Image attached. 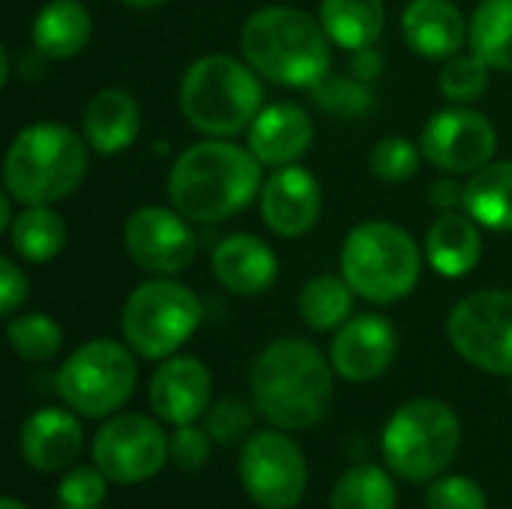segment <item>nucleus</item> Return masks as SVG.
Returning a JSON list of instances; mask_svg holds the SVG:
<instances>
[{
	"mask_svg": "<svg viewBox=\"0 0 512 509\" xmlns=\"http://www.w3.org/2000/svg\"><path fill=\"white\" fill-rule=\"evenodd\" d=\"M354 297L357 294L345 276L321 273V276H312L300 288L297 309L306 327L318 333H330V330H339L354 315Z\"/></svg>",
	"mask_w": 512,
	"mask_h": 509,
	"instance_id": "28",
	"label": "nucleus"
},
{
	"mask_svg": "<svg viewBox=\"0 0 512 509\" xmlns=\"http://www.w3.org/2000/svg\"><path fill=\"white\" fill-rule=\"evenodd\" d=\"M210 453H213V438L207 435L204 426H195V423L174 426V435H171V462H174L177 471H186V474L201 471L210 462Z\"/></svg>",
	"mask_w": 512,
	"mask_h": 509,
	"instance_id": "38",
	"label": "nucleus"
},
{
	"mask_svg": "<svg viewBox=\"0 0 512 509\" xmlns=\"http://www.w3.org/2000/svg\"><path fill=\"white\" fill-rule=\"evenodd\" d=\"M123 246L138 270L150 276H177L195 261L198 237L180 210L147 204L132 210L123 222Z\"/></svg>",
	"mask_w": 512,
	"mask_h": 509,
	"instance_id": "13",
	"label": "nucleus"
},
{
	"mask_svg": "<svg viewBox=\"0 0 512 509\" xmlns=\"http://www.w3.org/2000/svg\"><path fill=\"white\" fill-rule=\"evenodd\" d=\"M468 45L492 69L512 72V0H480L468 21Z\"/></svg>",
	"mask_w": 512,
	"mask_h": 509,
	"instance_id": "29",
	"label": "nucleus"
},
{
	"mask_svg": "<svg viewBox=\"0 0 512 509\" xmlns=\"http://www.w3.org/2000/svg\"><path fill=\"white\" fill-rule=\"evenodd\" d=\"M420 159H426V156L414 141H408L402 135H390L372 147L369 168L381 183H405L420 171Z\"/></svg>",
	"mask_w": 512,
	"mask_h": 509,
	"instance_id": "34",
	"label": "nucleus"
},
{
	"mask_svg": "<svg viewBox=\"0 0 512 509\" xmlns=\"http://www.w3.org/2000/svg\"><path fill=\"white\" fill-rule=\"evenodd\" d=\"M396 327L378 312L351 315L330 342V363L348 384L378 381L396 360Z\"/></svg>",
	"mask_w": 512,
	"mask_h": 509,
	"instance_id": "15",
	"label": "nucleus"
},
{
	"mask_svg": "<svg viewBox=\"0 0 512 509\" xmlns=\"http://www.w3.org/2000/svg\"><path fill=\"white\" fill-rule=\"evenodd\" d=\"M210 270L225 291L237 297H258L273 288L279 276V258L261 237L231 234L213 249Z\"/></svg>",
	"mask_w": 512,
	"mask_h": 509,
	"instance_id": "20",
	"label": "nucleus"
},
{
	"mask_svg": "<svg viewBox=\"0 0 512 509\" xmlns=\"http://www.w3.org/2000/svg\"><path fill=\"white\" fill-rule=\"evenodd\" d=\"M462 423L459 414L441 399H411L399 405L384 432V465L408 483H432L459 456Z\"/></svg>",
	"mask_w": 512,
	"mask_h": 509,
	"instance_id": "7",
	"label": "nucleus"
},
{
	"mask_svg": "<svg viewBox=\"0 0 512 509\" xmlns=\"http://www.w3.org/2000/svg\"><path fill=\"white\" fill-rule=\"evenodd\" d=\"M12 201H15V198L3 189V195H0V234H6L9 225H12V219H15V216H12Z\"/></svg>",
	"mask_w": 512,
	"mask_h": 509,
	"instance_id": "42",
	"label": "nucleus"
},
{
	"mask_svg": "<svg viewBox=\"0 0 512 509\" xmlns=\"http://www.w3.org/2000/svg\"><path fill=\"white\" fill-rule=\"evenodd\" d=\"M213 405V378L198 357H168L150 378V408L168 426L198 423Z\"/></svg>",
	"mask_w": 512,
	"mask_h": 509,
	"instance_id": "17",
	"label": "nucleus"
},
{
	"mask_svg": "<svg viewBox=\"0 0 512 509\" xmlns=\"http://www.w3.org/2000/svg\"><path fill=\"white\" fill-rule=\"evenodd\" d=\"M312 99L321 111H327L330 117L339 120H357L366 117L375 105V93L372 84L360 81L357 75H333L327 72L315 87H312Z\"/></svg>",
	"mask_w": 512,
	"mask_h": 509,
	"instance_id": "32",
	"label": "nucleus"
},
{
	"mask_svg": "<svg viewBox=\"0 0 512 509\" xmlns=\"http://www.w3.org/2000/svg\"><path fill=\"white\" fill-rule=\"evenodd\" d=\"M240 483L261 509H294L309 486V465L285 429L252 432L240 447Z\"/></svg>",
	"mask_w": 512,
	"mask_h": 509,
	"instance_id": "11",
	"label": "nucleus"
},
{
	"mask_svg": "<svg viewBox=\"0 0 512 509\" xmlns=\"http://www.w3.org/2000/svg\"><path fill=\"white\" fill-rule=\"evenodd\" d=\"M6 234L12 252L30 264L54 261L69 240V228L63 216L54 210V204H21V213L12 219Z\"/></svg>",
	"mask_w": 512,
	"mask_h": 509,
	"instance_id": "26",
	"label": "nucleus"
},
{
	"mask_svg": "<svg viewBox=\"0 0 512 509\" xmlns=\"http://www.w3.org/2000/svg\"><path fill=\"white\" fill-rule=\"evenodd\" d=\"M429 267L444 279H465L483 258L480 225L468 213H444L432 222L423 243Z\"/></svg>",
	"mask_w": 512,
	"mask_h": 509,
	"instance_id": "23",
	"label": "nucleus"
},
{
	"mask_svg": "<svg viewBox=\"0 0 512 509\" xmlns=\"http://www.w3.org/2000/svg\"><path fill=\"white\" fill-rule=\"evenodd\" d=\"M93 465L120 486H138L153 480L171 459V438L162 420L144 414L108 417L90 447Z\"/></svg>",
	"mask_w": 512,
	"mask_h": 509,
	"instance_id": "12",
	"label": "nucleus"
},
{
	"mask_svg": "<svg viewBox=\"0 0 512 509\" xmlns=\"http://www.w3.org/2000/svg\"><path fill=\"white\" fill-rule=\"evenodd\" d=\"M318 21L324 24L333 45L357 51L378 42L384 33L387 9L384 0H321Z\"/></svg>",
	"mask_w": 512,
	"mask_h": 509,
	"instance_id": "27",
	"label": "nucleus"
},
{
	"mask_svg": "<svg viewBox=\"0 0 512 509\" xmlns=\"http://www.w3.org/2000/svg\"><path fill=\"white\" fill-rule=\"evenodd\" d=\"M27 294H30L27 273L18 267L15 258L3 255V258H0V312H3L6 318H12V315L24 306Z\"/></svg>",
	"mask_w": 512,
	"mask_h": 509,
	"instance_id": "39",
	"label": "nucleus"
},
{
	"mask_svg": "<svg viewBox=\"0 0 512 509\" xmlns=\"http://www.w3.org/2000/svg\"><path fill=\"white\" fill-rule=\"evenodd\" d=\"M333 363L309 339L285 336L270 342L249 375L255 411L285 432L324 423L333 402Z\"/></svg>",
	"mask_w": 512,
	"mask_h": 509,
	"instance_id": "2",
	"label": "nucleus"
},
{
	"mask_svg": "<svg viewBox=\"0 0 512 509\" xmlns=\"http://www.w3.org/2000/svg\"><path fill=\"white\" fill-rule=\"evenodd\" d=\"M204 306L174 276H153L132 288L120 312L123 342L144 360L174 357L198 330Z\"/></svg>",
	"mask_w": 512,
	"mask_h": 509,
	"instance_id": "8",
	"label": "nucleus"
},
{
	"mask_svg": "<svg viewBox=\"0 0 512 509\" xmlns=\"http://www.w3.org/2000/svg\"><path fill=\"white\" fill-rule=\"evenodd\" d=\"M90 144L57 120L24 126L3 159V189L18 204H57L69 198L87 174Z\"/></svg>",
	"mask_w": 512,
	"mask_h": 509,
	"instance_id": "4",
	"label": "nucleus"
},
{
	"mask_svg": "<svg viewBox=\"0 0 512 509\" xmlns=\"http://www.w3.org/2000/svg\"><path fill=\"white\" fill-rule=\"evenodd\" d=\"M402 36L426 60H447L468 42V21L453 0H408L402 9Z\"/></svg>",
	"mask_w": 512,
	"mask_h": 509,
	"instance_id": "21",
	"label": "nucleus"
},
{
	"mask_svg": "<svg viewBox=\"0 0 512 509\" xmlns=\"http://www.w3.org/2000/svg\"><path fill=\"white\" fill-rule=\"evenodd\" d=\"M465 213L486 231H512V159L489 162L465 183Z\"/></svg>",
	"mask_w": 512,
	"mask_h": 509,
	"instance_id": "25",
	"label": "nucleus"
},
{
	"mask_svg": "<svg viewBox=\"0 0 512 509\" xmlns=\"http://www.w3.org/2000/svg\"><path fill=\"white\" fill-rule=\"evenodd\" d=\"M33 48L48 60H69L93 39V15L78 0H48L30 27Z\"/></svg>",
	"mask_w": 512,
	"mask_h": 509,
	"instance_id": "24",
	"label": "nucleus"
},
{
	"mask_svg": "<svg viewBox=\"0 0 512 509\" xmlns=\"http://www.w3.org/2000/svg\"><path fill=\"white\" fill-rule=\"evenodd\" d=\"M243 60L279 87L312 90L333 63V39L324 24L297 6H264L240 30Z\"/></svg>",
	"mask_w": 512,
	"mask_h": 509,
	"instance_id": "3",
	"label": "nucleus"
},
{
	"mask_svg": "<svg viewBox=\"0 0 512 509\" xmlns=\"http://www.w3.org/2000/svg\"><path fill=\"white\" fill-rule=\"evenodd\" d=\"M447 339L474 369L512 375V291L483 288L462 297L450 309Z\"/></svg>",
	"mask_w": 512,
	"mask_h": 509,
	"instance_id": "10",
	"label": "nucleus"
},
{
	"mask_svg": "<svg viewBox=\"0 0 512 509\" xmlns=\"http://www.w3.org/2000/svg\"><path fill=\"white\" fill-rule=\"evenodd\" d=\"M489 72L492 66L483 57H477L474 51H459L441 60L438 87L453 105H471L489 90V81H492Z\"/></svg>",
	"mask_w": 512,
	"mask_h": 509,
	"instance_id": "33",
	"label": "nucleus"
},
{
	"mask_svg": "<svg viewBox=\"0 0 512 509\" xmlns=\"http://www.w3.org/2000/svg\"><path fill=\"white\" fill-rule=\"evenodd\" d=\"M423 255L420 243L402 225L369 219L348 231L339 267L357 297L390 306L414 294L423 273Z\"/></svg>",
	"mask_w": 512,
	"mask_h": 509,
	"instance_id": "6",
	"label": "nucleus"
},
{
	"mask_svg": "<svg viewBox=\"0 0 512 509\" xmlns=\"http://www.w3.org/2000/svg\"><path fill=\"white\" fill-rule=\"evenodd\" d=\"M252 423H255L252 408L234 396L213 402L204 414V429L213 438V444H219V447H234V444L246 441L252 432Z\"/></svg>",
	"mask_w": 512,
	"mask_h": 509,
	"instance_id": "35",
	"label": "nucleus"
},
{
	"mask_svg": "<svg viewBox=\"0 0 512 509\" xmlns=\"http://www.w3.org/2000/svg\"><path fill=\"white\" fill-rule=\"evenodd\" d=\"M330 509H396V483L378 465H354L336 480Z\"/></svg>",
	"mask_w": 512,
	"mask_h": 509,
	"instance_id": "30",
	"label": "nucleus"
},
{
	"mask_svg": "<svg viewBox=\"0 0 512 509\" xmlns=\"http://www.w3.org/2000/svg\"><path fill=\"white\" fill-rule=\"evenodd\" d=\"M348 72L357 75L360 81L366 84H375L384 72V57L378 54L375 45H366V48H357L351 51V63H348Z\"/></svg>",
	"mask_w": 512,
	"mask_h": 509,
	"instance_id": "40",
	"label": "nucleus"
},
{
	"mask_svg": "<svg viewBox=\"0 0 512 509\" xmlns=\"http://www.w3.org/2000/svg\"><path fill=\"white\" fill-rule=\"evenodd\" d=\"M108 477L99 468H72L57 486L60 509H99L108 495Z\"/></svg>",
	"mask_w": 512,
	"mask_h": 509,
	"instance_id": "36",
	"label": "nucleus"
},
{
	"mask_svg": "<svg viewBox=\"0 0 512 509\" xmlns=\"http://www.w3.org/2000/svg\"><path fill=\"white\" fill-rule=\"evenodd\" d=\"M426 509H486V492L477 480L471 477H459V474H441L429 483Z\"/></svg>",
	"mask_w": 512,
	"mask_h": 509,
	"instance_id": "37",
	"label": "nucleus"
},
{
	"mask_svg": "<svg viewBox=\"0 0 512 509\" xmlns=\"http://www.w3.org/2000/svg\"><path fill=\"white\" fill-rule=\"evenodd\" d=\"M0 509H30V507H27V504H21L18 498L6 495V498H0Z\"/></svg>",
	"mask_w": 512,
	"mask_h": 509,
	"instance_id": "44",
	"label": "nucleus"
},
{
	"mask_svg": "<svg viewBox=\"0 0 512 509\" xmlns=\"http://www.w3.org/2000/svg\"><path fill=\"white\" fill-rule=\"evenodd\" d=\"M264 108L261 75L231 54L192 60L180 81V114L207 138H231L252 126Z\"/></svg>",
	"mask_w": 512,
	"mask_h": 509,
	"instance_id": "5",
	"label": "nucleus"
},
{
	"mask_svg": "<svg viewBox=\"0 0 512 509\" xmlns=\"http://www.w3.org/2000/svg\"><path fill=\"white\" fill-rule=\"evenodd\" d=\"M6 342H9V348L15 351L18 360L48 363L63 348V330L45 312H24V315H12L9 318Z\"/></svg>",
	"mask_w": 512,
	"mask_h": 509,
	"instance_id": "31",
	"label": "nucleus"
},
{
	"mask_svg": "<svg viewBox=\"0 0 512 509\" xmlns=\"http://www.w3.org/2000/svg\"><path fill=\"white\" fill-rule=\"evenodd\" d=\"M429 204L438 207L441 213H453L456 207H465V186L456 183L453 177L435 180L429 186Z\"/></svg>",
	"mask_w": 512,
	"mask_h": 509,
	"instance_id": "41",
	"label": "nucleus"
},
{
	"mask_svg": "<svg viewBox=\"0 0 512 509\" xmlns=\"http://www.w3.org/2000/svg\"><path fill=\"white\" fill-rule=\"evenodd\" d=\"M120 3H126L129 9H159L171 0H120Z\"/></svg>",
	"mask_w": 512,
	"mask_h": 509,
	"instance_id": "43",
	"label": "nucleus"
},
{
	"mask_svg": "<svg viewBox=\"0 0 512 509\" xmlns=\"http://www.w3.org/2000/svg\"><path fill=\"white\" fill-rule=\"evenodd\" d=\"M321 183L303 165H282L264 177L258 204L267 228L279 237H303L321 216Z\"/></svg>",
	"mask_w": 512,
	"mask_h": 509,
	"instance_id": "16",
	"label": "nucleus"
},
{
	"mask_svg": "<svg viewBox=\"0 0 512 509\" xmlns=\"http://www.w3.org/2000/svg\"><path fill=\"white\" fill-rule=\"evenodd\" d=\"M315 141V123L297 102H270L246 129L249 150L270 168L300 162Z\"/></svg>",
	"mask_w": 512,
	"mask_h": 509,
	"instance_id": "19",
	"label": "nucleus"
},
{
	"mask_svg": "<svg viewBox=\"0 0 512 509\" xmlns=\"http://www.w3.org/2000/svg\"><path fill=\"white\" fill-rule=\"evenodd\" d=\"M420 150L435 168L447 174H474L495 159L498 132L486 114L453 105L426 120Z\"/></svg>",
	"mask_w": 512,
	"mask_h": 509,
	"instance_id": "14",
	"label": "nucleus"
},
{
	"mask_svg": "<svg viewBox=\"0 0 512 509\" xmlns=\"http://www.w3.org/2000/svg\"><path fill=\"white\" fill-rule=\"evenodd\" d=\"M138 354L117 339H90L57 369L54 387L66 408L87 420L114 417L135 393Z\"/></svg>",
	"mask_w": 512,
	"mask_h": 509,
	"instance_id": "9",
	"label": "nucleus"
},
{
	"mask_svg": "<svg viewBox=\"0 0 512 509\" xmlns=\"http://www.w3.org/2000/svg\"><path fill=\"white\" fill-rule=\"evenodd\" d=\"M84 444V429L72 408H39L18 432L21 459L36 474L69 471Z\"/></svg>",
	"mask_w": 512,
	"mask_h": 509,
	"instance_id": "18",
	"label": "nucleus"
},
{
	"mask_svg": "<svg viewBox=\"0 0 512 509\" xmlns=\"http://www.w3.org/2000/svg\"><path fill=\"white\" fill-rule=\"evenodd\" d=\"M81 129L93 153L117 156L141 135V105L123 87H102L84 105Z\"/></svg>",
	"mask_w": 512,
	"mask_h": 509,
	"instance_id": "22",
	"label": "nucleus"
},
{
	"mask_svg": "<svg viewBox=\"0 0 512 509\" xmlns=\"http://www.w3.org/2000/svg\"><path fill=\"white\" fill-rule=\"evenodd\" d=\"M264 162L228 138L186 147L168 171V198L189 222L216 225L246 210L264 186Z\"/></svg>",
	"mask_w": 512,
	"mask_h": 509,
	"instance_id": "1",
	"label": "nucleus"
}]
</instances>
